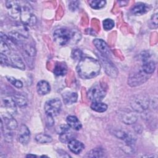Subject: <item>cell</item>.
Wrapping results in <instances>:
<instances>
[{
  "mask_svg": "<svg viewBox=\"0 0 158 158\" xmlns=\"http://www.w3.org/2000/svg\"><path fill=\"white\" fill-rule=\"evenodd\" d=\"M106 91L99 84L93 85L87 92V97L92 102L101 101L106 96Z\"/></svg>",
  "mask_w": 158,
  "mask_h": 158,
  "instance_id": "obj_7",
  "label": "cell"
},
{
  "mask_svg": "<svg viewBox=\"0 0 158 158\" xmlns=\"http://www.w3.org/2000/svg\"><path fill=\"white\" fill-rule=\"evenodd\" d=\"M46 116H47V122H46L47 125H48L49 127L52 126L54 124V121L53 120V117L48 116V115H46Z\"/></svg>",
  "mask_w": 158,
  "mask_h": 158,
  "instance_id": "obj_38",
  "label": "cell"
},
{
  "mask_svg": "<svg viewBox=\"0 0 158 158\" xmlns=\"http://www.w3.org/2000/svg\"><path fill=\"white\" fill-rule=\"evenodd\" d=\"M6 7L9 15L13 19L20 18L21 11V2L17 1H7Z\"/></svg>",
  "mask_w": 158,
  "mask_h": 158,
  "instance_id": "obj_9",
  "label": "cell"
},
{
  "mask_svg": "<svg viewBox=\"0 0 158 158\" xmlns=\"http://www.w3.org/2000/svg\"><path fill=\"white\" fill-rule=\"evenodd\" d=\"M88 3L91 8L94 9H99L105 6L106 1L103 0H91L89 1Z\"/></svg>",
  "mask_w": 158,
  "mask_h": 158,
  "instance_id": "obj_26",
  "label": "cell"
},
{
  "mask_svg": "<svg viewBox=\"0 0 158 158\" xmlns=\"http://www.w3.org/2000/svg\"><path fill=\"white\" fill-rule=\"evenodd\" d=\"M62 98L65 104L71 105L77 101L78 94L75 92L68 91L62 94Z\"/></svg>",
  "mask_w": 158,
  "mask_h": 158,
  "instance_id": "obj_19",
  "label": "cell"
},
{
  "mask_svg": "<svg viewBox=\"0 0 158 158\" xmlns=\"http://www.w3.org/2000/svg\"><path fill=\"white\" fill-rule=\"evenodd\" d=\"M10 62L11 64L20 70H25V65L21 57L17 54H11L10 55Z\"/></svg>",
  "mask_w": 158,
  "mask_h": 158,
  "instance_id": "obj_16",
  "label": "cell"
},
{
  "mask_svg": "<svg viewBox=\"0 0 158 158\" xmlns=\"http://www.w3.org/2000/svg\"><path fill=\"white\" fill-rule=\"evenodd\" d=\"M1 121L2 122L4 126L10 130H14L17 128L18 124L15 119L14 118L12 115H9L7 113H5V114H2Z\"/></svg>",
  "mask_w": 158,
  "mask_h": 158,
  "instance_id": "obj_13",
  "label": "cell"
},
{
  "mask_svg": "<svg viewBox=\"0 0 158 158\" xmlns=\"http://www.w3.org/2000/svg\"><path fill=\"white\" fill-rule=\"evenodd\" d=\"M101 68V64L97 59L90 57H85L78 62L76 71L80 78L91 79L99 75Z\"/></svg>",
  "mask_w": 158,
  "mask_h": 158,
  "instance_id": "obj_1",
  "label": "cell"
},
{
  "mask_svg": "<svg viewBox=\"0 0 158 158\" xmlns=\"http://www.w3.org/2000/svg\"><path fill=\"white\" fill-rule=\"evenodd\" d=\"M74 138H75L74 133L72 131H71L70 130L66 132L60 134L59 136V139L60 140V142L63 143H68L71 140L75 139Z\"/></svg>",
  "mask_w": 158,
  "mask_h": 158,
  "instance_id": "obj_23",
  "label": "cell"
},
{
  "mask_svg": "<svg viewBox=\"0 0 158 158\" xmlns=\"http://www.w3.org/2000/svg\"><path fill=\"white\" fill-rule=\"evenodd\" d=\"M35 139L38 143L41 144L49 143L52 141V137L45 133L38 134L35 137Z\"/></svg>",
  "mask_w": 158,
  "mask_h": 158,
  "instance_id": "obj_24",
  "label": "cell"
},
{
  "mask_svg": "<svg viewBox=\"0 0 158 158\" xmlns=\"http://www.w3.org/2000/svg\"><path fill=\"white\" fill-rule=\"evenodd\" d=\"M6 79L7 80V81L11 83L12 85H14V86H15L16 88H21L23 86V83L22 82L19 80L16 79L15 78L13 77H9V76H6Z\"/></svg>",
  "mask_w": 158,
  "mask_h": 158,
  "instance_id": "obj_29",
  "label": "cell"
},
{
  "mask_svg": "<svg viewBox=\"0 0 158 158\" xmlns=\"http://www.w3.org/2000/svg\"><path fill=\"white\" fill-rule=\"evenodd\" d=\"M120 118L125 124H133L137 120V116L134 112L130 110H125L120 113Z\"/></svg>",
  "mask_w": 158,
  "mask_h": 158,
  "instance_id": "obj_12",
  "label": "cell"
},
{
  "mask_svg": "<svg viewBox=\"0 0 158 158\" xmlns=\"http://www.w3.org/2000/svg\"><path fill=\"white\" fill-rule=\"evenodd\" d=\"M130 103L133 110L137 112H143L148 108L149 99L146 94H137L131 98Z\"/></svg>",
  "mask_w": 158,
  "mask_h": 158,
  "instance_id": "obj_3",
  "label": "cell"
},
{
  "mask_svg": "<svg viewBox=\"0 0 158 158\" xmlns=\"http://www.w3.org/2000/svg\"><path fill=\"white\" fill-rule=\"evenodd\" d=\"M0 51L1 54H3L6 56H10L11 54L9 46L7 44L6 41L2 38H1L0 42Z\"/></svg>",
  "mask_w": 158,
  "mask_h": 158,
  "instance_id": "obj_27",
  "label": "cell"
},
{
  "mask_svg": "<svg viewBox=\"0 0 158 158\" xmlns=\"http://www.w3.org/2000/svg\"><path fill=\"white\" fill-rule=\"evenodd\" d=\"M149 27L151 28H157V12L156 11L152 14L149 21Z\"/></svg>",
  "mask_w": 158,
  "mask_h": 158,
  "instance_id": "obj_32",
  "label": "cell"
},
{
  "mask_svg": "<svg viewBox=\"0 0 158 158\" xmlns=\"http://www.w3.org/2000/svg\"><path fill=\"white\" fill-rule=\"evenodd\" d=\"M90 107L92 110L97 112H104L107 109V105L101 101L92 102Z\"/></svg>",
  "mask_w": 158,
  "mask_h": 158,
  "instance_id": "obj_22",
  "label": "cell"
},
{
  "mask_svg": "<svg viewBox=\"0 0 158 158\" xmlns=\"http://www.w3.org/2000/svg\"><path fill=\"white\" fill-rule=\"evenodd\" d=\"M1 107L5 109V113L12 116L17 114V104L13 97L5 96L1 98Z\"/></svg>",
  "mask_w": 158,
  "mask_h": 158,
  "instance_id": "obj_8",
  "label": "cell"
},
{
  "mask_svg": "<svg viewBox=\"0 0 158 158\" xmlns=\"http://www.w3.org/2000/svg\"><path fill=\"white\" fill-rule=\"evenodd\" d=\"M13 99H14L16 104L19 107L25 106L27 104V100L25 96L21 94H15Z\"/></svg>",
  "mask_w": 158,
  "mask_h": 158,
  "instance_id": "obj_28",
  "label": "cell"
},
{
  "mask_svg": "<svg viewBox=\"0 0 158 158\" xmlns=\"http://www.w3.org/2000/svg\"><path fill=\"white\" fill-rule=\"evenodd\" d=\"M18 139L19 142L23 145L28 143L30 139V131L26 125H22L20 127L18 132Z\"/></svg>",
  "mask_w": 158,
  "mask_h": 158,
  "instance_id": "obj_10",
  "label": "cell"
},
{
  "mask_svg": "<svg viewBox=\"0 0 158 158\" xmlns=\"http://www.w3.org/2000/svg\"><path fill=\"white\" fill-rule=\"evenodd\" d=\"M70 127L68 125H65V124L60 125L56 128V132L57 134L60 135L70 130Z\"/></svg>",
  "mask_w": 158,
  "mask_h": 158,
  "instance_id": "obj_35",
  "label": "cell"
},
{
  "mask_svg": "<svg viewBox=\"0 0 158 158\" xmlns=\"http://www.w3.org/2000/svg\"><path fill=\"white\" fill-rule=\"evenodd\" d=\"M67 72V67L64 62H57L54 68V73L56 76H64Z\"/></svg>",
  "mask_w": 158,
  "mask_h": 158,
  "instance_id": "obj_20",
  "label": "cell"
},
{
  "mask_svg": "<svg viewBox=\"0 0 158 158\" xmlns=\"http://www.w3.org/2000/svg\"><path fill=\"white\" fill-rule=\"evenodd\" d=\"M93 43L98 50L105 57H109L110 56V49L104 40L96 38L93 41Z\"/></svg>",
  "mask_w": 158,
  "mask_h": 158,
  "instance_id": "obj_11",
  "label": "cell"
},
{
  "mask_svg": "<svg viewBox=\"0 0 158 158\" xmlns=\"http://www.w3.org/2000/svg\"><path fill=\"white\" fill-rule=\"evenodd\" d=\"M141 69L146 73L151 75L156 69V64L154 61L150 60L143 63Z\"/></svg>",
  "mask_w": 158,
  "mask_h": 158,
  "instance_id": "obj_21",
  "label": "cell"
},
{
  "mask_svg": "<svg viewBox=\"0 0 158 158\" xmlns=\"http://www.w3.org/2000/svg\"><path fill=\"white\" fill-rule=\"evenodd\" d=\"M102 25L105 30H110L114 27V22L110 19H106L103 20Z\"/></svg>",
  "mask_w": 158,
  "mask_h": 158,
  "instance_id": "obj_30",
  "label": "cell"
},
{
  "mask_svg": "<svg viewBox=\"0 0 158 158\" xmlns=\"http://www.w3.org/2000/svg\"><path fill=\"white\" fill-rule=\"evenodd\" d=\"M27 157H36L35 155H31V154H29V155H27Z\"/></svg>",
  "mask_w": 158,
  "mask_h": 158,
  "instance_id": "obj_39",
  "label": "cell"
},
{
  "mask_svg": "<svg viewBox=\"0 0 158 158\" xmlns=\"http://www.w3.org/2000/svg\"><path fill=\"white\" fill-rule=\"evenodd\" d=\"M81 38V35L80 32L75 29L62 27L56 29L53 33L54 41L60 46L77 43L80 41Z\"/></svg>",
  "mask_w": 158,
  "mask_h": 158,
  "instance_id": "obj_2",
  "label": "cell"
},
{
  "mask_svg": "<svg viewBox=\"0 0 158 158\" xmlns=\"http://www.w3.org/2000/svg\"><path fill=\"white\" fill-rule=\"evenodd\" d=\"M66 122L67 123V125L70 128H73L75 130H77V131L80 130L82 127V125L81 122L76 116H74V115L67 116L66 118Z\"/></svg>",
  "mask_w": 158,
  "mask_h": 158,
  "instance_id": "obj_18",
  "label": "cell"
},
{
  "mask_svg": "<svg viewBox=\"0 0 158 158\" xmlns=\"http://www.w3.org/2000/svg\"><path fill=\"white\" fill-rule=\"evenodd\" d=\"M89 157H101L104 156V151L101 148H96L91 150L87 155Z\"/></svg>",
  "mask_w": 158,
  "mask_h": 158,
  "instance_id": "obj_25",
  "label": "cell"
},
{
  "mask_svg": "<svg viewBox=\"0 0 158 158\" xmlns=\"http://www.w3.org/2000/svg\"><path fill=\"white\" fill-rule=\"evenodd\" d=\"M150 10V6L143 2L136 3L131 9V12L135 15H142Z\"/></svg>",
  "mask_w": 158,
  "mask_h": 158,
  "instance_id": "obj_14",
  "label": "cell"
},
{
  "mask_svg": "<svg viewBox=\"0 0 158 158\" xmlns=\"http://www.w3.org/2000/svg\"><path fill=\"white\" fill-rule=\"evenodd\" d=\"M82 51L78 49V48H75L73 49L71 53V56L73 59L75 60H80L82 58Z\"/></svg>",
  "mask_w": 158,
  "mask_h": 158,
  "instance_id": "obj_31",
  "label": "cell"
},
{
  "mask_svg": "<svg viewBox=\"0 0 158 158\" xmlns=\"http://www.w3.org/2000/svg\"><path fill=\"white\" fill-rule=\"evenodd\" d=\"M1 64L2 65H7L9 64V58L7 57V56H6L3 54L1 53Z\"/></svg>",
  "mask_w": 158,
  "mask_h": 158,
  "instance_id": "obj_37",
  "label": "cell"
},
{
  "mask_svg": "<svg viewBox=\"0 0 158 158\" xmlns=\"http://www.w3.org/2000/svg\"><path fill=\"white\" fill-rule=\"evenodd\" d=\"M44 109L46 115L54 117L60 114L62 109V102L58 98L49 99L46 102Z\"/></svg>",
  "mask_w": 158,
  "mask_h": 158,
  "instance_id": "obj_5",
  "label": "cell"
},
{
  "mask_svg": "<svg viewBox=\"0 0 158 158\" xmlns=\"http://www.w3.org/2000/svg\"><path fill=\"white\" fill-rule=\"evenodd\" d=\"M68 148L71 152L78 154L84 149L85 145L81 141L73 139L68 143Z\"/></svg>",
  "mask_w": 158,
  "mask_h": 158,
  "instance_id": "obj_15",
  "label": "cell"
},
{
  "mask_svg": "<svg viewBox=\"0 0 158 158\" xmlns=\"http://www.w3.org/2000/svg\"><path fill=\"white\" fill-rule=\"evenodd\" d=\"M36 90L40 95H46L50 92L51 86L48 81L41 80L37 83Z\"/></svg>",
  "mask_w": 158,
  "mask_h": 158,
  "instance_id": "obj_17",
  "label": "cell"
},
{
  "mask_svg": "<svg viewBox=\"0 0 158 158\" xmlns=\"http://www.w3.org/2000/svg\"><path fill=\"white\" fill-rule=\"evenodd\" d=\"M151 56L152 54L149 51H143L140 54V58L143 63L148 60H150Z\"/></svg>",
  "mask_w": 158,
  "mask_h": 158,
  "instance_id": "obj_33",
  "label": "cell"
},
{
  "mask_svg": "<svg viewBox=\"0 0 158 158\" xmlns=\"http://www.w3.org/2000/svg\"><path fill=\"white\" fill-rule=\"evenodd\" d=\"M24 51L25 52L27 55H28L30 57L34 56L35 55V48L30 45V44H27L24 45Z\"/></svg>",
  "mask_w": 158,
  "mask_h": 158,
  "instance_id": "obj_34",
  "label": "cell"
},
{
  "mask_svg": "<svg viewBox=\"0 0 158 158\" xmlns=\"http://www.w3.org/2000/svg\"><path fill=\"white\" fill-rule=\"evenodd\" d=\"M79 4H80L79 1H70L69 4V8L72 11H75L78 9Z\"/></svg>",
  "mask_w": 158,
  "mask_h": 158,
  "instance_id": "obj_36",
  "label": "cell"
},
{
  "mask_svg": "<svg viewBox=\"0 0 158 158\" xmlns=\"http://www.w3.org/2000/svg\"><path fill=\"white\" fill-rule=\"evenodd\" d=\"M150 75L146 73L141 69L138 71L130 74L128 78V84L131 86L135 87L141 85L145 83L150 77Z\"/></svg>",
  "mask_w": 158,
  "mask_h": 158,
  "instance_id": "obj_6",
  "label": "cell"
},
{
  "mask_svg": "<svg viewBox=\"0 0 158 158\" xmlns=\"http://www.w3.org/2000/svg\"><path fill=\"white\" fill-rule=\"evenodd\" d=\"M20 19L24 25L33 26L36 24L37 19L32 11V9L28 4L24 2L21 4Z\"/></svg>",
  "mask_w": 158,
  "mask_h": 158,
  "instance_id": "obj_4",
  "label": "cell"
}]
</instances>
